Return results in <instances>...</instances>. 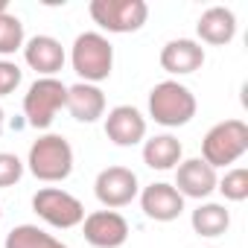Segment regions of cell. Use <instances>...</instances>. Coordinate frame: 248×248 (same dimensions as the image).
<instances>
[{
	"mask_svg": "<svg viewBox=\"0 0 248 248\" xmlns=\"http://www.w3.org/2000/svg\"><path fill=\"white\" fill-rule=\"evenodd\" d=\"M27 38H24V24L18 15L3 12L0 15V56H12L18 50H24Z\"/></svg>",
	"mask_w": 248,
	"mask_h": 248,
	"instance_id": "ffe728a7",
	"label": "cell"
},
{
	"mask_svg": "<svg viewBox=\"0 0 248 248\" xmlns=\"http://www.w3.org/2000/svg\"><path fill=\"white\" fill-rule=\"evenodd\" d=\"M70 64H73V70L82 82L99 85L114 70V47L102 32H82L73 41Z\"/></svg>",
	"mask_w": 248,
	"mask_h": 248,
	"instance_id": "3957f363",
	"label": "cell"
},
{
	"mask_svg": "<svg viewBox=\"0 0 248 248\" xmlns=\"http://www.w3.org/2000/svg\"><path fill=\"white\" fill-rule=\"evenodd\" d=\"M3 12H9V6H6V0H0V15Z\"/></svg>",
	"mask_w": 248,
	"mask_h": 248,
	"instance_id": "d4e9b609",
	"label": "cell"
},
{
	"mask_svg": "<svg viewBox=\"0 0 248 248\" xmlns=\"http://www.w3.org/2000/svg\"><path fill=\"white\" fill-rule=\"evenodd\" d=\"M190 225H193V231H196L199 236H207V239L222 236V233H228V228H231V210H228L225 204L204 202V204H199V207L193 210Z\"/></svg>",
	"mask_w": 248,
	"mask_h": 248,
	"instance_id": "ac0fdd59",
	"label": "cell"
},
{
	"mask_svg": "<svg viewBox=\"0 0 248 248\" xmlns=\"http://www.w3.org/2000/svg\"><path fill=\"white\" fill-rule=\"evenodd\" d=\"M24 178V161L12 152H0V187H15Z\"/></svg>",
	"mask_w": 248,
	"mask_h": 248,
	"instance_id": "7402d4cb",
	"label": "cell"
},
{
	"mask_svg": "<svg viewBox=\"0 0 248 248\" xmlns=\"http://www.w3.org/2000/svg\"><path fill=\"white\" fill-rule=\"evenodd\" d=\"M70 117L76 123H96L99 117H105V93L99 91V85H88V82H76L67 88V105Z\"/></svg>",
	"mask_w": 248,
	"mask_h": 248,
	"instance_id": "2e32d148",
	"label": "cell"
},
{
	"mask_svg": "<svg viewBox=\"0 0 248 248\" xmlns=\"http://www.w3.org/2000/svg\"><path fill=\"white\" fill-rule=\"evenodd\" d=\"M204 64V47L193 38H172L161 50V67L170 76H187L196 73Z\"/></svg>",
	"mask_w": 248,
	"mask_h": 248,
	"instance_id": "5bb4252c",
	"label": "cell"
},
{
	"mask_svg": "<svg viewBox=\"0 0 248 248\" xmlns=\"http://www.w3.org/2000/svg\"><path fill=\"white\" fill-rule=\"evenodd\" d=\"M64 47L59 38L53 35H35L24 44V62L41 76H56L62 67H64Z\"/></svg>",
	"mask_w": 248,
	"mask_h": 248,
	"instance_id": "4fadbf2b",
	"label": "cell"
},
{
	"mask_svg": "<svg viewBox=\"0 0 248 248\" xmlns=\"http://www.w3.org/2000/svg\"><path fill=\"white\" fill-rule=\"evenodd\" d=\"M216 190H219L228 202H245V199H248V170H245V167L228 170V172L216 181Z\"/></svg>",
	"mask_w": 248,
	"mask_h": 248,
	"instance_id": "44dd1931",
	"label": "cell"
},
{
	"mask_svg": "<svg viewBox=\"0 0 248 248\" xmlns=\"http://www.w3.org/2000/svg\"><path fill=\"white\" fill-rule=\"evenodd\" d=\"M82 233L93 248H120L129 239V222L117 210H93L82 219Z\"/></svg>",
	"mask_w": 248,
	"mask_h": 248,
	"instance_id": "9c48e42d",
	"label": "cell"
},
{
	"mask_svg": "<svg viewBox=\"0 0 248 248\" xmlns=\"http://www.w3.org/2000/svg\"><path fill=\"white\" fill-rule=\"evenodd\" d=\"M248 152V126L242 120H222L202 140V161L213 170L236 164Z\"/></svg>",
	"mask_w": 248,
	"mask_h": 248,
	"instance_id": "277c9868",
	"label": "cell"
},
{
	"mask_svg": "<svg viewBox=\"0 0 248 248\" xmlns=\"http://www.w3.org/2000/svg\"><path fill=\"white\" fill-rule=\"evenodd\" d=\"M32 210L38 213V219H44L47 225L62 228V231L76 228L85 219V204L73 193L59 190V187H41L32 196Z\"/></svg>",
	"mask_w": 248,
	"mask_h": 248,
	"instance_id": "52a82bcc",
	"label": "cell"
},
{
	"mask_svg": "<svg viewBox=\"0 0 248 248\" xmlns=\"http://www.w3.org/2000/svg\"><path fill=\"white\" fill-rule=\"evenodd\" d=\"M0 216H3V210H0Z\"/></svg>",
	"mask_w": 248,
	"mask_h": 248,
	"instance_id": "484cf974",
	"label": "cell"
},
{
	"mask_svg": "<svg viewBox=\"0 0 248 248\" xmlns=\"http://www.w3.org/2000/svg\"><path fill=\"white\" fill-rule=\"evenodd\" d=\"M3 129H6V114H3V108H0V135H3Z\"/></svg>",
	"mask_w": 248,
	"mask_h": 248,
	"instance_id": "cb8c5ba5",
	"label": "cell"
},
{
	"mask_svg": "<svg viewBox=\"0 0 248 248\" xmlns=\"http://www.w3.org/2000/svg\"><path fill=\"white\" fill-rule=\"evenodd\" d=\"M140 207L152 222H175L184 213V196L172 184L155 181L140 190Z\"/></svg>",
	"mask_w": 248,
	"mask_h": 248,
	"instance_id": "7c38bea8",
	"label": "cell"
},
{
	"mask_svg": "<svg viewBox=\"0 0 248 248\" xmlns=\"http://www.w3.org/2000/svg\"><path fill=\"white\" fill-rule=\"evenodd\" d=\"M24 73L15 62H6V59H0V96H9L15 93V88L21 85Z\"/></svg>",
	"mask_w": 248,
	"mask_h": 248,
	"instance_id": "603a6c76",
	"label": "cell"
},
{
	"mask_svg": "<svg viewBox=\"0 0 248 248\" xmlns=\"http://www.w3.org/2000/svg\"><path fill=\"white\" fill-rule=\"evenodd\" d=\"M67 105V85L56 76H41L30 85L24 96V117L32 129L44 132L53 126L56 114Z\"/></svg>",
	"mask_w": 248,
	"mask_h": 248,
	"instance_id": "5b68a950",
	"label": "cell"
},
{
	"mask_svg": "<svg viewBox=\"0 0 248 248\" xmlns=\"http://www.w3.org/2000/svg\"><path fill=\"white\" fill-rule=\"evenodd\" d=\"M196 32L204 44L210 47H225L233 41L236 35V15L228 9V6H210L202 12L199 24H196Z\"/></svg>",
	"mask_w": 248,
	"mask_h": 248,
	"instance_id": "9a60e30c",
	"label": "cell"
},
{
	"mask_svg": "<svg viewBox=\"0 0 248 248\" xmlns=\"http://www.w3.org/2000/svg\"><path fill=\"white\" fill-rule=\"evenodd\" d=\"M93 193L105 210H120L140 196V184L129 167H105L93 181Z\"/></svg>",
	"mask_w": 248,
	"mask_h": 248,
	"instance_id": "ba28073f",
	"label": "cell"
},
{
	"mask_svg": "<svg viewBox=\"0 0 248 248\" xmlns=\"http://www.w3.org/2000/svg\"><path fill=\"white\" fill-rule=\"evenodd\" d=\"M105 138L114 146H138L146 140V117L135 105H114L105 117Z\"/></svg>",
	"mask_w": 248,
	"mask_h": 248,
	"instance_id": "30bf717a",
	"label": "cell"
},
{
	"mask_svg": "<svg viewBox=\"0 0 248 248\" xmlns=\"http://www.w3.org/2000/svg\"><path fill=\"white\" fill-rule=\"evenodd\" d=\"M181 140L172 138V135H155L149 140H143V164L149 170H158V172H167V170H175L181 164Z\"/></svg>",
	"mask_w": 248,
	"mask_h": 248,
	"instance_id": "e0dca14e",
	"label": "cell"
},
{
	"mask_svg": "<svg viewBox=\"0 0 248 248\" xmlns=\"http://www.w3.org/2000/svg\"><path fill=\"white\" fill-rule=\"evenodd\" d=\"M3 248H67V245L53 233L41 231L38 225H18L6 233Z\"/></svg>",
	"mask_w": 248,
	"mask_h": 248,
	"instance_id": "d6986e66",
	"label": "cell"
},
{
	"mask_svg": "<svg viewBox=\"0 0 248 248\" xmlns=\"http://www.w3.org/2000/svg\"><path fill=\"white\" fill-rule=\"evenodd\" d=\"M27 167L30 172L44 181V184H56L70 178L73 172V146L67 143V138L62 135H41L27 155Z\"/></svg>",
	"mask_w": 248,
	"mask_h": 248,
	"instance_id": "7a4b0ae2",
	"label": "cell"
},
{
	"mask_svg": "<svg viewBox=\"0 0 248 248\" xmlns=\"http://www.w3.org/2000/svg\"><path fill=\"white\" fill-rule=\"evenodd\" d=\"M93 24H99L105 32L114 35H129L143 30L146 18H149V6L146 0H91L88 6Z\"/></svg>",
	"mask_w": 248,
	"mask_h": 248,
	"instance_id": "8992f818",
	"label": "cell"
},
{
	"mask_svg": "<svg viewBox=\"0 0 248 248\" xmlns=\"http://www.w3.org/2000/svg\"><path fill=\"white\" fill-rule=\"evenodd\" d=\"M216 170L202 161V158H187L175 167V190L184 196V199H207L213 190H216Z\"/></svg>",
	"mask_w": 248,
	"mask_h": 248,
	"instance_id": "8fae6325",
	"label": "cell"
},
{
	"mask_svg": "<svg viewBox=\"0 0 248 248\" xmlns=\"http://www.w3.org/2000/svg\"><path fill=\"white\" fill-rule=\"evenodd\" d=\"M199 102L193 91L175 79H164L149 91V117L164 129H178L196 117Z\"/></svg>",
	"mask_w": 248,
	"mask_h": 248,
	"instance_id": "6da1fadb",
	"label": "cell"
}]
</instances>
